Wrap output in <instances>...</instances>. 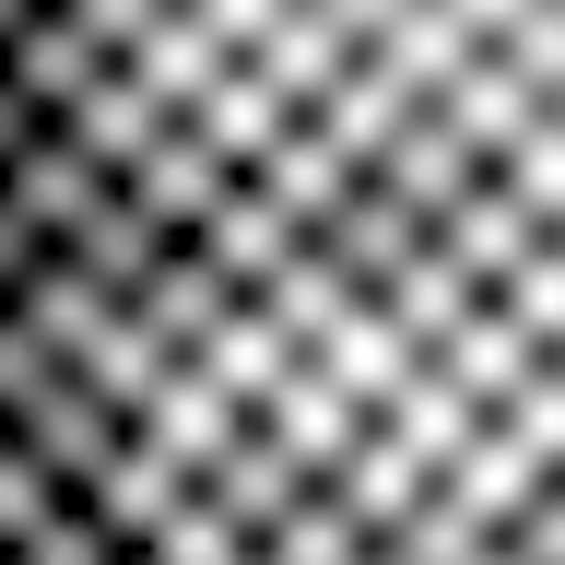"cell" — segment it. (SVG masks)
Returning <instances> with one entry per match:
<instances>
[{"label":"cell","instance_id":"cell-1","mask_svg":"<svg viewBox=\"0 0 565 565\" xmlns=\"http://www.w3.org/2000/svg\"><path fill=\"white\" fill-rule=\"evenodd\" d=\"M47 95L166 565H565V0H60Z\"/></svg>","mask_w":565,"mask_h":565}]
</instances>
